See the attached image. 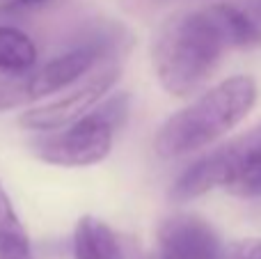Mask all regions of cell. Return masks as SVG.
Segmentation results:
<instances>
[{
    "label": "cell",
    "instance_id": "obj_5",
    "mask_svg": "<svg viewBox=\"0 0 261 259\" xmlns=\"http://www.w3.org/2000/svg\"><path fill=\"white\" fill-rule=\"evenodd\" d=\"M259 145H261V126L216 147L208 154H204L174 182V186L170 191V200L176 202V204H184V202H190L195 197L206 195L208 191H213L218 186L225 188L227 182L239 170V165L243 163V159L252 149H257Z\"/></svg>",
    "mask_w": 261,
    "mask_h": 259
},
{
    "label": "cell",
    "instance_id": "obj_11",
    "mask_svg": "<svg viewBox=\"0 0 261 259\" xmlns=\"http://www.w3.org/2000/svg\"><path fill=\"white\" fill-rule=\"evenodd\" d=\"M23 229L25 227L21 225L16 211H14L12 200H9V195L5 193L3 184H0V237L9 232H23Z\"/></svg>",
    "mask_w": 261,
    "mask_h": 259
},
{
    "label": "cell",
    "instance_id": "obj_12",
    "mask_svg": "<svg viewBox=\"0 0 261 259\" xmlns=\"http://www.w3.org/2000/svg\"><path fill=\"white\" fill-rule=\"evenodd\" d=\"M225 259H261V239H241L225 248Z\"/></svg>",
    "mask_w": 261,
    "mask_h": 259
},
{
    "label": "cell",
    "instance_id": "obj_13",
    "mask_svg": "<svg viewBox=\"0 0 261 259\" xmlns=\"http://www.w3.org/2000/svg\"><path fill=\"white\" fill-rule=\"evenodd\" d=\"M58 3H64V0H12L9 9H44Z\"/></svg>",
    "mask_w": 261,
    "mask_h": 259
},
{
    "label": "cell",
    "instance_id": "obj_9",
    "mask_svg": "<svg viewBox=\"0 0 261 259\" xmlns=\"http://www.w3.org/2000/svg\"><path fill=\"white\" fill-rule=\"evenodd\" d=\"M225 191H229L236 197H261V145L252 149L239 165L234 177L227 182Z\"/></svg>",
    "mask_w": 261,
    "mask_h": 259
},
{
    "label": "cell",
    "instance_id": "obj_7",
    "mask_svg": "<svg viewBox=\"0 0 261 259\" xmlns=\"http://www.w3.org/2000/svg\"><path fill=\"white\" fill-rule=\"evenodd\" d=\"M73 259H126L119 237L94 216H83L73 229Z\"/></svg>",
    "mask_w": 261,
    "mask_h": 259
},
{
    "label": "cell",
    "instance_id": "obj_14",
    "mask_svg": "<svg viewBox=\"0 0 261 259\" xmlns=\"http://www.w3.org/2000/svg\"><path fill=\"white\" fill-rule=\"evenodd\" d=\"M259 16H261V7H259Z\"/></svg>",
    "mask_w": 261,
    "mask_h": 259
},
{
    "label": "cell",
    "instance_id": "obj_10",
    "mask_svg": "<svg viewBox=\"0 0 261 259\" xmlns=\"http://www.w3.org/2000/svg\"><path fill=\"white\" fill-rule=\"evenodd\" d=\"M0 259H35L28 232H9L0 237Z\"/></svg>",
    "mask_w": 261,
    "mask_h": 259
},
{
    "label": "cell",
    "instance_id": "obj_1",
    "mask_svg": "<svg viewBox=\"0 0 261 259\" xmlns=\"http://www.w3.org/2000/svg\"><path fill=\"white\" fill-rule=\"evenodd\" d=\"M254 46H261L257 23L234 5L213 3L167 16L153 35L151 62L158 83L186 99L211 81L227 50Z\"/></svg>",
    "mask_w": 261,
    "mask_h": 259
},
{
    "label": "cell",
    "instance_id": "obj_3",
    "mask_svg": "<svg viewBox=\"0 0 261 259\" xmlns=\"http://www.w3.org/2000/svg\"><path fill=\"white\" fill-rule=\"evenodd\" d=\"M117 128L103 117L96 108H92L81 119L69 126L55 131H41L35 138L32 151L44 163L60 168H87L108 159L113 149V140Z\"/></svg>",
    "mask_w": 261,
    "mask_h": 259
},
{
    "label": "cell",
    "instance_id": "obj_6",
    "mask_svg": "<svg viewBox=\"0 0 261 259\" xmlns=\"http://www.w3.org/2000/svg\"><path fill=\"white\" fill-rule=\"evenodd\" d=\"M161 259H225L216 229L197 214H172L158 227Z\"/></svg>",
    "mask_w": 261,
    "mask_h": 259
},
{
    "label": "cell",
    "instance_id": "obj_2",
    "mask_svg": "<svg viewBox=\"0 0 261 259\" xmlns=\"http://www.w3.org/2000/svg\"><path fill=\"white\" fill-rule=\"evenodd\" d=\"M257 94V83L250 76H231L218 83L158 128L153 140L156 154L179 159L213 145L248 117Z\"/></svg>",
    "mask_w": 261,
    "mask_h": 259
},
{
    "label": "cell",
    "instance_id": "obj_4",
    "mask_svg": "<svg viewBox=\"0 0 261 259\" xmlns=\"http://www.w3.org/2000/svg\"><path fill=\"white\" fill-rule=\"evenodd\" d=\"M122 76V64L119 60H108L101 62L99 67L92 69V73L81 81L69 94L50 101V103L37 106L18 117V124L28 131H55V128L69 126L71 122L87 115Z\"/></svg>",
    "mask_w": 261,
    "mask_h": 259
},
{
    "label": "cell",
    "instance_id": "obj_8",
    "mask_svg": "<svg viewBox=\"0 0 261 259\" xmlns=\"http://www.w3.org/2000/svg\"><path fill=\"white\" fill-rule=\"evenodd\" d=\"M37 67V46L23 30L0 25V73L23 76Z\"/></svg>",
    "mask_w": 261,
    "mask_h": 259
}]
</instances>
